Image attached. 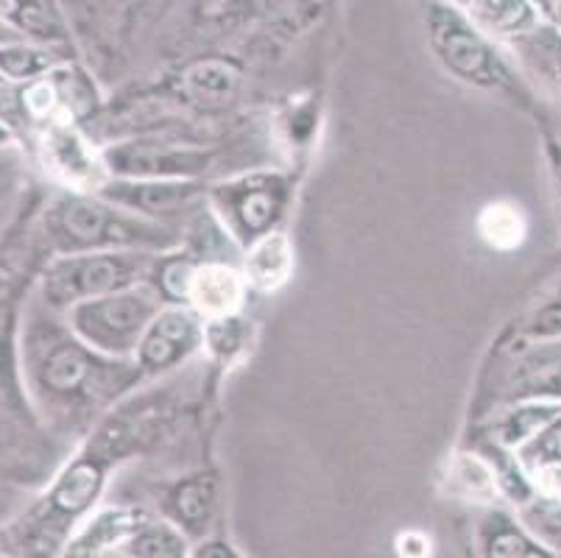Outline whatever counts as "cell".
<instances>
[{
  "label": "cell",
  "mask_w": 561,
  "mask_h": 558,
  "mask_svg": "<svg viewBox=\"0 0 561 558\" xmlns=\"http://www.w3.org/2000/svg\"><path fill=\"white\" fill-rule=\"evenodd\" d=\"M101 352L56 319V310L34 299L20 330V375L25 397L50 424L68 428L81 419L84 406L99 399L104 377Z\"/></svg>",
  "instance_id": "cell-1"
},
{
  "label": "cell",
  "mask_w": 561,
  "mask_h": 558,
  "mask_svg": "<svg viewBox=\"0 0 561 558\" xmlns=\"http://www.w3.org/2000/svg\"><path fill=\"white\" fill-rule=\"evenodd\" d=\"M112 458H115V422L106 424L84 453L65 464L62 472L50 480L43 500L28 511L23 525L28 550L59 553L70 531L99 505Z\"/></svg>",
  "instance_id": "cell-2"
},
{
  "label": "cell",
  "mask_w": 561,
  "mask_h": 558,
  "mask_svg": "<svg viewBox=\"0 0 561 558\" xmlns=\"http://www.w3.org/2000/svg\"><path fill=\"white\" fill-rule=\"evenodd\" d=\"M160 314V294L151 285H131L115 294L87 299L65 314L70 330L101 355H126L137 350L142 332Z\"/></svg>",
  "instance_id": "cell-3"
},
{
  "label": "cell",
  "mask_w": 561,
  "mask_h": 558,
  "mask_svg": "<svg viewBox=\"0 0 561 558\" xmlns=\"http://www.w3.org/2000/svg\"><path fill=\"white\" fill-rule=\"evenodd\" d=\"M140 271V254H124L115 249L59 254L45 265L43 276H39L37 299L65 316L70 307L81 305V301L131 288L137 285Z\"/></svg>",
  "instance_id": "cell-4"
},
{
  "label": "cell",
  "mask_w": 561,
  "mask_h": 558,
  "mask_svg": "<svg viewBox=\"0 0 561 558\" xmlns=\"http://www.w3.org/2000/svg\"><path fill=\"white\" fill-rule=\"evenodd\" d=\"M427 39L436 59L467 84H512L508 65L494 48V39H489L463 9L450 7L445 0H433L427 7Z\"/></svg>",
  "instance_id": "cell-5"
},
{
  "label": "cell",
  "mask_w": 561,
  "mask_h": 558,
  "mask_svg": "<svg viewBox=\"0 0 561 558\" xmlns=\"http://www.w3.org/2000/svg\"><path fill=\"white\" fill-rule=\"evenodd\" d=\"M48 229L50 238L70 252H106L115 246L157 243L162 235L154 224L129 218L115 209V204L90 196H65L50 209Z\"/></svg>",
  "instance_id": "cell-6"
},
{
  "label": "cell",
  "mask_w": 561,
  "mask_h": 558,
  "mask_svg": "<svg viewBox=\"0 0 561 558\" xmlns=\"http://www.w3.org/2000/svg\"><path fill=\"white\" fill-rule=\"evenodd\" d=\"M285 204V182L277 173H252L234 179L216 191V207L221 209L229 232L243 243L272 232Z\"/></svg>",
  "instance_id": "cell-7"
},
{
  "label": "cell",
  "mask_w": 561,
  "mask_h": 558,
  "mask_svg": "<svg viewBox=\"0 0 561 558\" xmlns=\"http://www.w3.org/2000/svg\"><path fill=\"white\" fill-rule=\"evenodd\" d=\"M37 153L45 171L76 193H99L110 179L104 153L93 148L76 123H45L37 129Z\"/></svg>",
  "instance_id": "cell-8"
},
{
  "label": "cell",
  "mask_w": 561,
  "mask_h": 558,
  "mask_svg": "<svg viewBox=\"0 0 561 558\" xmlns=\"http://www.w3.org/2000/svg\"><path fill=\"white\" fill-rule=\"evenodd\" d=\"M112 173L126 179H193L213 162V151L176 143H124L104 151Z\"/></svg>",
  "instance_id": "cell-9"
},
{
  "label": "cell",
  "mask_w": 561,
  "mask_h": 558,
  "mask_svg": "<svg viewBox=\"0 0 561 558\" xmlns=\"http://www.w3.org/2000/svg\"><path fill=\"white\" fill-rule=\"evenodd\" d=\"M149 522L142 511L129 505H104L87 514L62 542L56 558H106L124 553L131 536Z\"/></svg>",
  "instance_id": "cell-10"
},
{
  "label": "cell",
  "mask_w": 561,
  "mask_h": 558,
  "mask_svg": "<svg viewBox=\"0 0 561 558\" xmlns=\"http://www.w3.org/2000/svg\"><path fill=\"white\" fill-rule=\"evenodd\" d=\"M204 338V330L193 314L182 307H165L154 316L149 330L142 332L140 344H137V366L142 372H162L171 368L191 355Z\"/></svg>",
  "instance_id": "cell-11"
},
{
  "label": "cell",
  "mask_w": 561,
  "mask_h": 558,
  "mask_svg": "<svg viewBox=\"0 0 561 558\" xmlns=\"http://www.w3.org/2000/svg\"><path fill=\"white\" fill-rule=\"evenodd\" d=\"M198 191L202 187L193 179H124V182H106L99 196L135 215H157L182 207L196 198Z\"/></svg>",
  "instance_id": "cell-12"
},
{
  "label": "cell",
  "mask_w": 561,
  "mask_h": 558,
  "mask_svg": "<svg viewBox=\"0 0 561 558\" xmlns=\"http://www.w3.org/2000/svg\"><path fill=\"white\" fill-rule=\"evenodd\" d=\"M247 294V280L234 269L221 263H204L193 269L185 299L207 319H229L241 307Z\"/></svg>",
  "instance_id": "cell-13"
},
{
  "label": "cell",
  "mask_w": 561,
  "mask_h": 558,
  "mask_svg": "<svg viewBox=\"0 0 561 558\" xmlns=\"http://www.w3.org/2000/svg\"><path fill=\"white\" fill-rule=\"evenodd\" d=\"M463 12L489 39L523 43L534 31L542 29V18L530 0H469Z\"/></svg>",
  "instance_id": "cell-14"
},
{
  "label": "cell",
  "mask_w": 561,
  "mask_h": 558,
  "mask_svg": "<svg viewBox=\"0 0 561 558\" xmlns=\"http://www.w3.org/2000/svg\"><path fill=\"white\" fill-rule=\"evenodd\" d=\"M514 455L537 489L561 494V408Z\"/></svg>",
  "instance_id": "cell-15"
},
{
  "label": "cell",
  "mask_w": 561,
  "mask_h": 558,
  "mask_svg": "<svg viewBox=\"0 0 561 558\" xmlns=\"http://www.w3.org/2000/svg\"><path fill=\"white\" fill-rule=\"evenodd\" d=\"M0 25L14 37L48 48L65 43V25L48 0H0Z\"/></svg>",
  "instance_id": "cell-16"
},
{
  "label": "cell",
  "mask_w": 561,
  "mask_h": 558,
  "mask_svg": "<svg viewBox=\"0 0 561 558\" xmlns=\"http://www.w3.org/2000/svg\"><path fill=\"white\" fill-rule=\"evenodd\" d=\"M294 271V246L288 235L268 232L249 246L247 283L260 291H274L288 283Z\"/></svg>",
  "instance_id": "cell-17"
},
{
  "label": "cell",
  "mask_w": 561,
  "mask_h": 558,
  "mask_svg": "<svg viewBox=\"0 0 561 558\" xmlns=\"http://www.w3.org/2000/svg\"><path fill=\"white\" fill-rule=\"evenodd\" d=\"M447 491L463 503H494L500 498L494 464L476 453L456 455L447 467Z\"/></svg>",
  "instance_id": "cell-18"
},
{
  "label": "cell",
  "mask_w": 561,
  "mask_h": 558,
  "mask_svg": "<svg viewBox=\"0 0 561 558\" xmlns=\"http://www.w3.org/2000/svg\"><path fill=\"white\" fill-rule=\"evenodd\" d=\"M59 61H62V56H56V50L48 45L28 43V39L0 43V76L14 81V84H25V81L48 73Z\"/></svg>",
  "instance_id": "cell-19"
},
{
  "label": "cell",
  "mask_w": 561,
  "mask_h": 558,
  "mask_svg": "<svg viewBox=\"0 0 561 558\" xmlns=\"http://www.w3.org/2000/svg\"><path fill=\"white\" fill-rule=\"evenodd\" d=\"M182 84H185V92L193 101L218 106V104H227V101L234 95V90H238V73L229 68L227 61L207 59V61H196V65H191V68L185 70Z\"/></svg>",
  "instance_id": "cell-20"
},
{
  "label": "cell",
  "mask_w": 561,
  "mask_h": 558,
  "mask_svg": "<svg viewBox=\"0 0 561 558\" xmlns=\"http://www.w3.org/2000/svg\"><path fill=\"white\" fill-rule=\"evenodd\" d=\"M478 232L497 252H512L528 235V224H525L523 209L514 207L508 202L489 204L478 218Z\"/></svg>",
  "instance_id": "cell-21"
},
{
  "label": "cell",
  "mask_w": 561,
  "mask_h": 558,
  "mask_svg": "<svg viewBox=\"0 0 561 558\" xmlns=\"http://www.w3.org/2000/svg\"><path fill=\"white\" fill-rule=\"evenodd\" d=\"M124 558H191L182 528L171 522H146L124 547Z\"/></svg>",
  "instance_id": "cell-22"
},
{
  "label": "cell",
  "mask_w": 561,
  "mask_h": 558,
  "mask_svg": "<svg viewBox=\"0 0 561 558\" xmlns=\"http://www.w3.org/2000/svg\"><path fill=\"white\" fill-rule=\"evenodd\" d=\"M173 516H176V528L198 531L204 522L210 520L213 505H216V483L207 478H196L182 483L173 491Z\"/></svg>",
  "instance_id": "cell-23"
},
{
  "label": "cell",
  "mask_w": 561,
  "mask_h": 558,
  "mask_svg": "<svg viewBox=\"0 0 561 558\" xmlns=\"http://www.w3.org/2000/svg\"><path fill=\"white\" fill-rule=\"evenodd\" d=\"M523 522L530 536H537L553 550H561V494L537 491V498L523 505Z\"/></svg>",
  "instance_id": "cell-24"
},
{
  "label": "cell",
  "mask_w": 561,
  "mask_h": 558,
  "mask_svg": "<svg viewBox=\"0 0 561 558\" xmlns=\"http://www.w3.org/2000/svg\"><path fill=\"white\" fill-rule=\"evenodd\" d=\"M397 558H433V539L422 531H402L394 542Z\"/></svg>",
  "instance_id": "cell-25"
},
{
  "label": "cell",
  "mask_w": 561,
  "mask_h": 558,
  "mask_svg": "<svg viewBox=\"0 0 561 558\" xmlns=\"http://www.w3.org/2000/svg\"><path fill=\"white\" fill-rule=\"evenodd\" d=\"M191 558H241L238 556V550H234L229 542L224 539H207L202 542V545L196 547V550L191 553Z\"/></svg>",
  "instance_id": "cell-26"
},
{
  "label": "cell",
  "mask_w": 561,
  "mask_h": 558,
  "mask_svg": "<svg viewBox=\"0 0 561 558\" xmlns=\"http://www.w3.org/2000/svg\"><path fill=\"white\" fill-rule=\"evenodd\" d=\"M537 7L542 25L561 31V0H530Z\"/></svg>",
  "instance_id": "cell-27"
},
{
  "label": "cell",
  "mask_w": 561,
  "mask_h": 558,
  "mask_svg": "<svg viewBox=\"0 0 561 558\" xmlns=\"http://www.w3.org/2000/svg\"><path fill=\"white\" fill-rule=\"evenodd\" d=\"M548 160H550V171H553L556 184H559V193H561V140L548 143Z\"/></svg>",
  "instance_id": "cell-28"
},
{
  "label": "cell",
  "mask_w": 561,
  "mask_h": 558,
  "mask_svg": "<svg viewBox=\"0 0 561 558\" xmlns=\"http://www.w3.org/2000/svg\"><path fill=\"white\" fill-rule=\"evenodd\" d=\"M7 39H20V37H14V34H9V31L3 29V25H0V43H7Z\"/></svg>",
  "instance_id": "cell-29"
},
{
  "label": "cell",
  "mask_w": 561,
  "mask_h": 558,
  "mask_svg": "<svg viewBox=\"0 0 561 558\" xmlns=\"http://www.w3.org/2000/svg\"><path fill=\"white\" fill-rule=\"evenodd\" d=\"M445 3H450V7H458V9H467L469 0H445Z\"/></svg>",
  "instance_id": "cell-30"
}]
</instances>
